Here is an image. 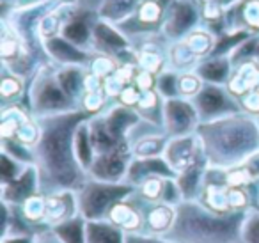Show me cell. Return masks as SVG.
I'll use <instances>...</instances> for the list:
<instances>
[{"label":"cell","instance_id":"cell-12","mask_svg":"<svg viewBox=\"0 0 259 243\" xmlns=\"http://www.w3.org/2000/svg\"><path fill=\"white\" fill-rule=\"evenodd\" d=\"M41 45H43L45 54L61 66H82L83 68V66H89L94 57L93 52L76 47L62 36L45 39Z\"/></svg>","mask_w":259,"mask_h":243},{"label":"cell","instance_id":"cell-48","mask_svg":"<svg viewBox=\"0 0 259 243\" xmlns=\"http://www.w3.org/2000/svg\"><path fill=\"white\" fill-rule=\"evenodd\" d=\"M217 2H219V6L224 9V11H227V9H231L233 6L240 4L241 0H217Z\"/></svg>","mask_w":259,"mask_h":243},{"label":"cell","instance_id":"cell-30","mask_svg":"<svg viewBox=\"0 0 259 243\" xmlns=\"http://www.w3.org/2000/svg\"><path fill=\"white\" fill-rule=\"evenodd\" d=\"M176 211L169 206H156L148 213V224L153 231L156 232H167L174 224Z\"/></svg>","mask_w":259,"mask_h":243},{"label":"cell","instance_id":"cell-9","mask_svg":"<svg viewBox=\"0 0 259 243\" xmlns=\"http://www.w3.org/2000/svg\"><path fill=\"white\" fill-rule=\"evenodd\" d=\"M130 39L117 25L98 18L93 25V52L121 59L130 50Z\"/></svg>","mask_w":259,"mask_h":243},{"label":"cell","instance_id":"cell-46","mask_svg":"<svg viewBox=\"0 0 259 243\" xmlns=\"http://www.w3.org/2000/svg\"><path fill=\"white\" fill-rule=\"evenodd\" d=\"M126 243H170V241H163V239H155L149 238V236H137L132 234L126 238Z\"/></svg>","mask_w":259,"mask_h":243},{"label":"cell","instance_id":"cell-1","mask_svg":"<svg viewBox=\"0 0 259 243\" xmlns=\"http://www.w3.org/2000/svg\"><path fill=\"white\" fill-rule=\"evenodd\" d=\"M91 114L85 110H71L66 114L37 117L41 137L34 146L36 165L41 183L52 188H82L83 169L75 153V135L82 123L89 121Z\"/></svg>","mask_w":259,"mask_h":243},{"label":"cell","instance_id":"cell-10","mask_svg":"<svg viewBox=\"0 0 259 243\" xmlns=\"http://www.w3.org/2000/svg\"><path fill=\"white\" fill-rule=\"evenodd\" d=\"M130 146H121L119 149L110 151L105 154H96L93 165L89 169V174L98 181L107 183H119L121 179H126L128 172V156H130Z\"/></svg>","mask_w":259,"mask_h":243},{"label":"cell","instance_id":"cell-21","mask_svg":"<svg viewBox=\"0 0 259 243\" xmlns=\"http://www.w3.org/2000/svg\"><path fill=\"white\" fill-rule=\"evenodd\" d=\"M55 75H57V80L64 89V93L73 101L78 100V96H83L87 73H83L82 66H62L61 69L55 71Z\"/></svg>","mask_w":259,"mask_h":243},{"label":"cell","instance_id":"cell-39","mask_svg":"<svg viewBox=\"0 0 259 243\" xmlns=\"http://www.w3.org/2000/svg\"><path fill=\"white\" fill-rule=\"evenodd\" d=\"M163 186H165V181H162V178L155 176V178H148L146 181L141 183V192L146 199H162V193H163Z\"/></svg>","mask_w":259,"mask_h":243},{"label":"cell","instance_id":"cell-41","mask_svg":"<svg viewBox=\"0 0 259 243\" xmlns=\"http://www.w3.org/2000/svg\"><path fill=\"white\" fill-rule=\"evenodd\" d=\"M241 236H243L245 243H259V213L252 215L245 222L243 229H241Z\"/></svg>","mask_w":259,"mask_h":243},{"label":"cell","instance_id":"cell-36","mask_svg":"<svg viewBox=\"0 0 259 243\" xmlns=\"http://www.w3.org/2000/svg\"><path fill=\"white\" fill-rule=\"evenodd\" d=\"M178 82H180V76L176 71H163L156 78V91H158L160 96H163L165 100L180 96V89H178Z\"/></svg>","mask_w":259,"mask_h":243},{"label":"cell","instance_id":"cell-14","mask_svg":"<svg viewBox=\"0 0 259 243\" xmlns=\"http://www.w3.org/2000/svg\"><path fill=\"white\" fill-rule=\"evenodd\" d=\"M226 32L229 30H248L259 34V0H241L226 11Z\"/></svg>","mask_w":259,"mask_h":243},{"label":"cell","instance_id":"cell-5","mask_svg":"<svg viewBox=\"0 0 259 243\" xmlns=\"http://www.w3.org/2000/svg\"><path fill=\"white\" fill-rule=\"evenodd\" d=\"M73 107H75V101L64 93L55 71L41 68L30 89V108L34 114L37 117H47V115L71 112Z\"/></svg>","mask_w":259,"mask_h":243},{"label":"cell","instance_id":"cell-15","mask_svg":"<svg viewBox=\"0 0 259 243\" xmlns=\"http://www.w3.org/2000/svg\"><path fill=\"white\" fill-rule=\"evenodd\" d=\"M39 181L41 178H39V171H37V165H29L16 179L2 185V199H4L6 204L25 202L30 197H34Z\"/></svg>","mask_w":259,"mask_h":243},{"label":"cell","instance_id":"cell-34","mask_svg":"<svg viewBox=\"0 0 259 243\" xmlns=\"http://www.w3.org/2000/svg\"><path fill=\"white\" fill-rule=\"evenodd\" d=\"M137 64L139 69H144V71H149L153 75H158L162 71L163 64H165V59H163V55L156 48H144L137 55Z\"/></svg>","mask_w":259,"mask_h":243},{"label":"cell","instance_id":"cell-43","mask_svg":"<svg viewBox=\"0 0 259 243\" xmlns=\"http://www.w3.org/2000/svg\"><path fill=\"white\" fill-rule=\"evenodd\" d=\"M247 193L241 190V186H229L227 190V202H229V210L240 211L241 208L247 206Z\"/></svg>","mask_w":259,"mask_h":243},{"label":"cell","instance_id":"cell-8","mask_svg":"<svg viewBox=\"0 0 259 243\" xmlns=\"http://www.w3.org/2000/svg\"><path fill=\"white\" fill-rule=\"evenodd\" d=\"M201 125L194 101L185 98H170L163 101V126L169 137L190 135Z\"/></svg>","mask_w":259,"mask_h":243},{"label":"cell","instance_id":"cell-49","mask_svg":"<svg viewBox=\"0 0 259 243\" xmlns=\"http://www.w3.org/2000/svg\"><path fill=\"white\" fill-rule=\"evenodd\" d=\"M15 2V6H23L25 4V0H13Z\"/></svg>","mask_w":259,"mask_h":243},{"label":"cell","instance_id":"cell-31","mask_svg":"<svg viewBox=\"0 0 259 243\" xmlns=\"http://www.w3.org/2000/svg\"><path fill=\"white\" fill-rule=\"evenodd\" d=\"M137 110L142 119H148V121H151V123H156V121L160 123V119H156V112L163 110V105H160L158 91L151 89V91L142 93L141 100H139V105H137Z\"/></svg>","mask_w":259,"mask_h":243},{"label":"cell","instance_id":"cell-17","mask_svg":"<svg viewBox=\"0 0 259 243\" xmlns=\"http://www.w3.org/2000/svg\"><path fill=\"white\" fill-rule=\"evenodd\" d=\"M101 119H103L107 130L112 133V137L119 142H126L128 133L142 121L139 112H135L130 107H124V105H117V107L110 108V112Z\"/></svg>","mask_w":259,"mask_h":243},{"label":"cell","instance_id":"cell-2","mask_svg":"<svg viewBox=\"0 0 259 243\" xmlns=\"http://www.w3.org/2000/svg\"><path fill=\"white\" fill-rule=\"evenodd\" d=\"M195 133L206 160L217 169L238 167L259 151V123L241 112L201 123Z\"/></svg>","mask_w":259,"mask_h":243},{"label":"cell","instance_id":"cell-24","mask_svg":"<svg viewBox=\"0 0 259 243\" xmlns=\"http://www.w3.org/2000/svg\"><path fill=\"white\" fill-rule=\"evenodd\" d=\"M75 153L78 158L80 165H82L83 171H89L91 165H93L96 153H94L93 142H91V130H89V121L82 123L76 130L75 135Z\"/></svg>","mask_w":259,"mask_h":243},{"label":"cell","instance_id":"cell-20","mask_svg":"<svg viewBox=\"0 0 259 243\" xmlns=\"http://www.w3.org/2000/svg\"><path fill=\"white\" fill-rule=\"evenodd\" d=\"M231 68L233 62L229 57H209L195 66V73L202 78V82L224 86L231 80Z\"/></svg>","mask_w":259,"mask_h":243},{"label":"cell","instance_id":"cell-3","mask_svg":"<svg viewBox=\"0 0 259 243\" xmlns=\"http://www.w3.org/2000/svg\"><path fill=\"white\" fill-rule=\"evenodd\" d=\"M243 218V211L224 215L187 200L178 206L167 238L176 243H233L241 234Z\"/></svg>","mask_w":259,"mask_h":243},{"label":"cell","instance_id":"cell-50","mask_svg":"<svg viewBox=\"0 0 259 243\" xmlns=\"http://www.w3.org/2000/svg\"><path fill=\"white\" fill-rule=\"evenodd\" d=\"M43 243H52V241H43Z\"/></svg>","mask_w":259,"mask_h":243},{"label":"cell","instance_id":"cell-28","mask_svg":"<svg viewBox=\"0 0 259 243\" xmlns=\"http://www.w3.org/2000/svg\"><path fill=\"white\" fill-rule=\"evenodd\" d=\"M165 137H156V135H144L132 146V153L135 158H155L165 153Z\"/></svg>","mask_w":259,"mask_h":243},{"label":"cell","instance_id":"cell-23","mask_svg":"<svg viewBox=\"0 0 259 243\" xmlns=\"http://www.w3.org/2000/svg\"><path fill=\"white\" fill-rule=\"evenodd\" d=\"M85 243H126V239L115 225L91 220L85 224Z\"/></svg>","mask_w":259,"mask_h":243},{"label":"cell","instance_id":"cell-35","mask_svg":"<svg viewBox=\"0 0 259 243\" xmlns=\"http://www.w3.org/2000/svg\"><path fill=\"white\" fill-rule=\"evenodd\" d=\"M204 84L202 78L195 71H187L180 75V82H178V89H180V96L188 100V98H195L202 91Z\"/></svg>","mask_w":259,"mask_h":243},{"label":"cell","instance_id":"cell-16","mask_svg":"<svg viewBox=\"0 0 259 243\" xmlns=\"http://www.w3.org/2000/svg\"><path fill=\"white\" fill-rule=\"evenodd\" d=\"M89 16V11L85 13L80 8H76L75 13L69 16L68 22L62 27L61 36L80 48H93V25L98 18L91 20Z\"/></svg>","mask_w":259,"mask_h":243},{"label":"cell","instance_id":"cell-11","mask_svg":"<svg viewBox=\"0 0 259 243\" xmlns=\"http://www.w3.org/2000/svg\"><path fill=\"white\" fill-rule=\"evenodd\" d=\"M163 154H165L167 164L176 171V174H180L192 164H195L199 158L204 156V151H202V144L197 133L195 135L190 133V135L170 139Z\"/></svg>","mask_w":259,"mask_h":243},{"label":"cell","instance_id":"cell-25","mask_svg":"<svg viewBox=\"0 0 259 243\" xmlns=\"http://www.w3.org/2000/svg\"><path fill=\"white\" fill-rule=\"evenodd\" d=\"M183 41H185V45H187V47L190 48V50L194 52L199 59L211 55L213 48H215V43H217L215 34H213L209 29H204V27H199V29H195L194 32L188 34Z\"/></svg>","mask_w":259,"mask_h":243},{"label":"cell","instance_id":"cell-47","mask_svg":"<svg viewBox=\"0 0 259 243\" xmlns=\"http://www.w3.org/2000/svg\"><path fill=\"white\" fill-rule=\"evenodd\" d=\"M2 243H34V241H32L30 236H16L15 234L13 238H8V236H6Z\"/></svg>","mask_w":259,"mask_h":243},{"label":"cell","instance_id":"cell-29","mask_svg":"<svg viewBox=\"0 0 259 243\" xmlns=\"http://www.w3.org/2000/svg\"><path fill=\"white\" fill-rule=\"evenodd\" d=\"M108 217H110V220L115 225H121L122 229H128V231H134L141 224V217H139L137 211H134L130 206L122 204V200L108 211Z\"/></svg>","mask_w":259,"mask_h":243},{"label":"cell","instance_id":"cell-27","mask_svg":"<svg viewBox=\"0 0 259 243\" xmlns=\"http://www.w3.org/2000/svg\"><path fill=\"white\" fill-rule=\"evenodd\" d=\"M73 206V199L68 193H57V195L45 197V218L54 224L69 217V208Z\"/></svg>","mask_w":259,"mask_h":243},{"label":"cell","instance_id":"cell-7","mask_svg":"<svg viewBox=\"0 0 259 243\" xmlns=\"http://www.w3.org/2000/svg\"><path fill=\"white\" fill-rule=\"evenodd\" d=\"M194 105L197 108L201 123L215 121V119L241 112L240 101L234 100L229 91H226L222 86H215V84H206L201 93L194 98Z\"/></svg>","mask_w":259,"mask_h":243},{"label":"cell","instance_id":"cell-44","mask_svg":"<svg viewBox=\"0 0 259 243\" xmlns=\"http://www.w3.org/2000/svg\"><path fill=\"white\" fill-rule=\"evenodd\" d=\"M134 84L137 86V89L141 93H146V91H151L156 87V76L149 71H144V69H139L137 75H135Z\"/></svg>","mask_w":259,"mask_h":243},{"label":"cell","instance_id":"cell-13","mask_svg":"<svg viewBox=\"0 0 259 243\" xmlns=\"http://www.w3.org/2000/svg\"><path fill=\"white\" fill-rule=\"evenodd\" d=\"M174 178L176 171L167 164L165 158H135L130 161L128 172H126V181L130 185H141L148 178Z\"/></svg>","mask_w":259,"mask_h":243},{"label":"cell","instance_id":"cell-40","mask_svg":"<svg viewBox=\"0 0 259 243\" xmlns=\"http://www.w3.org/2000/svg\"><path fill=\"white\" fill-rule=\"evenodd\" d=\"M23 211L29 217V220H39L45 218V197H30L29 200L23 202Z\"/></svg>","mask_w":259,"mask_h":243},{"label":"cell","instance_id":"cell-42","mask_svg":"<svg viewBox=\"0 0 259 243\" xmlns=\"http://www.w3.org/2000/svg\"><path fill=\"white\" fill-rule=\"evenodd\" d=\"M141 96H142V93L137 89V86H135V84H130V86H126L124 89L121 91V94L117 96V100H119V105H124V107L134 108L139 105Z\"/></svg>","mask_w":259,"mask_h":243},{"label":"cell","instance_id":"cell-4","mask_svg":"<svg viewBox=\"0 0 259 243\" xmlns=\"http://www.w3.org/2000/svg\"><path fill=\"white\" fill-rule=\"evenodd\" d=\"M132 192L134 185L130 183H107L94 179L83 183L76 197V204L82 217H85L87 220H98Z\"/></svg>","mask_w":259,"mask_h":243},{"label":"cell","instance_id":"cell-33","mask_svg":"<svg viewBox=\"0 0 259 243\" xmlns=\"http://www.w3.org/2000/svg\"><path fill=\"white\" fill-rule=\"evenodd\" d=\"M117 59L110 57V55H103V54H94L93 61L89 64V73L94 76H98L100 80H105L108 76H112L115 73V69L119 68Z\"/></svg>","mask_w":259,"mask_h":243},{"label":"cell","instance_id":"cell-38","mask_svg":"<svg viewBox=\"0 0 259 243\" xmlns=\"http://www.w3.org/2000/svg\"><path fill=\"white\" fill-rule=\"evenodd\" d=\"M20 161H16L15 158H11L8 153L2 151V160H0V178H2V185L16 179L22 174L25 169H20Z\"/></svg>","mask_w":259,"mask_h":243},{"label":"cell","instance_id":"cell-26","mask_svg":"<svg viewBox=\"0 0 259 243\" xmlns=\"http://www.w3.org/2000/svg\"><path fill=\"white\" fill-rule=\"evenodd\" d=\"M54 232L62 243H85V224L82 218H66L55 224Z\"/></svg>","mask_w":259,"mask_h":243},{"label":"cell","instance_id":"cell-18","mask_svg":"<svg viewBox=\"0 0 259 243\" xmlns=\"http://www.w3.org/2000/svg\"><path fill=\"white\" fill-rule=\"evenodd\" d=\"M142 0H101L98 6L96 16L114 25H122L130 18H134Z\"/></svg>","mask_w":259,"mask_h":243},{"label":"cell","instance_id":"cell-22","mask_svg":"<svg viewBox=\"0 0 259 243\" xmlns=\"http://www.w3.org/2000/svg\"><path fill=\"white\" fill-rule=\"evenodd\" d=\"M206 156L199 158L195 164H192L188 169H185L183 172L178 174V186L181 190V195L183 199L192 200L195 195H197L199 188H201V181H202V176H204V165H206Z\"/></svg>","mask_w":259,"mask_h":243},{"label":"cell","instance_id":"cell-37","mask_svg":"<svg viewBox=\"0 0 259 243\" xmlns=\"http://www.w3.org/2000/svg\"><path fill=\"white\" fill-rule=\"evenodd\" d=\"M23 89L22 80L18 78V75L15 73H6L2 76V84H0V94H2V100L9 101L13 98H16Z\"/></svg>","mask_w":259,"mask_h":243},{"label":"cell","instance_id":"cell-19","mask_svg":"<svg viewBox=\"0 0 259 243\" xmlns=\"http://www.w3.org/2000/svg\"><path fill=\"white\" fill-rule=\"evenodd\" d=\"M167 4H169V2H165V0H142V4L139 6L135 16L130 18L128 22L134 23L139 32H142V30L149 32V30L155 29V27L162 29Z\"/></svg>","mask_w":259,"mask_h":243},{"label":"cell","instance_id":"cell-32","mask_svg":"<svg viewBox=\"0 0 259 243\" xmlns=\"http://www.w3.org/2000/svg\"><path fill=\"white\" fill-rule=\"evenodd\" d=\"M170 64L174 66V69H187L199 64V57L185 45V41H178L170 48Z\"/></svg>","mask_w":259,"mask_h":243},{"label":"cell","instance_id":"cell-45","mask_svg":"<svg viewBox=\"0 0 259 243\" xmlns=\"http://www.w3.org/2000/svg\"><path fill=\"white\" fill-rule=\"evenodd\" d=\"M241 105V110L248 112V114H259V89L250 91L245 96L238 98Z\"/></svg>","mask_w":259,"mask_h":243},{"label":"cell","instance_id":"cell-6","mask_svg":"<svg viewBox=\"0 0 259 243\" xmlns=\"http://www.w3.org/2000/svg\"><path fill=\"white\" fill-rule=\"evenodd\" d=\"M202 22L201 0H169L163 16L162 32L167 39L183 41L190 32L199 29Z\"/></svg>","mask_w":259,"mask_h":243}]
</instances>
